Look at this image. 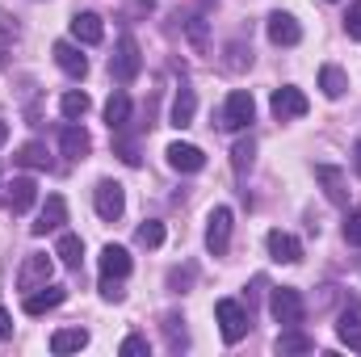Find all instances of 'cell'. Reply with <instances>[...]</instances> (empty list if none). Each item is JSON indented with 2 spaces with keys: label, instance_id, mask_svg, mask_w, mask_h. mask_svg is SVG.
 Instances as JSON below:
<instances>
[{
  "label": "cell",
  "instance_id": "obj_1",
  "mask_svg": "<svg viewBox=\"0 0 361 357\" xmlns=\"http://www.w3.org/2000/svg\"><path fill=\"white\" fill-rule=\"evenodd\" d=\"M139 68H143L139 42H135L130 34H122V38H118V47H114V55H109V76H114L118 85H130V80L139 76Z\"/></svg>",
  "mask_w": 361,
  "mask_h": 357
},
{
  "label": "cell",
  "instance_id": "obj_2",
  "mask_svg": "<svg viewBox=\"0 0 361 357\" xmlns=\"http://www.w3.org/2000/svg\"><path fill=\"white\" fill-rule=\"evenodd\" d=\"M214 320H219V332H223V341L227 345H240L244 337H248V311L235 303V298H219L214 303Z\"/></svg>",
  "mask_w": 361,
  "mask_h": 357
},
{
  "label": "cell",
  "instance_id": "obj_3",
  "mask_svg": "<svg viewBox=\"0 0 361 357\" xmlns=\"http://www.w3.org/2000/svg\"><path fill=\"white\" fill-rule=\"evenodd\" d=\"M269 311L281 328H298L302 315H307V303H302V294H298L294 286H277L273 298H269Z\"/></svg>",
  "mask_w": 361,
  "mask_h": 357
},
{
  "label": "cell",
  "instance_id": "obj_4",
  "mask_svg": "<svg viewBox=\"0 0 361 357\" xmlns=\"http://www.w3.org/2000/svg\"><path fill=\"white\" fill-rule=\"evenodd\" d=\"M252 118H257V101H252V92L235 89L227 97V105H223V131H244V126H252Z\"/></svg>",
  "mask_w": 361,
  "mask_h": 357
},
{
  "label": "cell",
  "instance_id": "obj_5",
  "mask_svg": "<svg viewBox=\"0 0 361 357\" xmlns=\"http://www.w3.org/2000/svg\"><path fill=\"white\" fill-rule=\"evenodd\" d=\"M92 206H97V214H101L105 223H114V219H122V210H126V189H122L118 181H101V185L92 189Z\"/></svg>",
  "mask_w": 361,
  "mask_h": 357
},
{
  "label": "cell",
  "instance_id": "obj_6",
  "mask_svg": "<svg viewBox=\"0 0 361 357\" xmlns=\"http://www.w3.org/2000/svg\"><path fill=\"white\" fill-rule=\"evenodd\" d=\"M227 244H231V210H227V206H214V210H210V227H206V248H210L214 257H223Z\"/></svg>",
  "mask_w": 361,
  "mask_h": 357
},
{
  "label": "cell",
  "instance_id": "obj_7",
  "mask_svg": "<svg viewBox=\"0 0 361 357\" xmlns=\"http://www.w3.org/2000/svg\"><path fill=\"white\" fill-rule=\"evenodd\" d=\"M269 105H273V118H281V122H286V118H302V114L311 109V101L294 89V85H286V89H273V101H269Z\"/></svg>",
  "mask_w": 361,
  "mask_h": 357
},
{
  "label": "cell",
  "instance_id": "obj_8",
  "mask_svg": "<svg viewBox=\"0 0 361 357\" xmlns=\"http://www.w3.org/2000/svg\"><path fill=\"white\" fill-rule=\"evenodd\" d=\"M265 248H269L273 261H281V265H298V261H302V244H298L290 231H269V236H265Z\"/></svg>",
  "mask_w": 361,
  "mask_h": 357
},
{
  "label": "cell",
  "instance_id": "obj_9",
  "mask_svg": "<svg viewBox=\"0 0 361 357\" xmlns=\"http://www.w3.org/2000/svg\"><path fill=\"white\" fill-rule=\"evenodd\" d=\"M336 337L353 349V353H361V307L349 298V307L341 311V320H336Z\"/></svg>",
  "mask_w": 361,
  "mask_h": 357
},
{
  "label": "cell",
  "instance_id": "obj_10",
  "mask_svg": "<svg viewBox=\"0 0 361 357\" xmlns=\"http://www.w3.org/2000/svg\"><path fill=\"white\" fill-rule=\"evenodd\" d=\"M63 223H68V206H63L59 193H51L47 206H42V214H38V223H34L30 231H34V236H47V231H59Z\"/></svg>",
  "mask_w": 361,
  "mask_h": 357
},
{
  "label": "cell",
  "instance_id": "obj_11",
  "mask_svg": "<svg viewBox=\"0 0 361 357\" xmlns=\"http://www.w3.org/2000/svg\"><path fill=\"white\" fill-rule=\"evenodd\" d=\"M269 42H277V47H298L302 42V25L290 13H273L269 17Z\"/></svg>",
  "mask_w": 361,
  "mask_h": 357
},
{
  "label": "cell",
  "instance_id": "obj_12",
  "mask_svg": "<svg viewBox=\"0 0 361 357\" xmlns=\"http://www.w3.org/2000/svg\"><path fill=\"white\" fill-rule=\"evenodd\" d=\"M164 156H169V164H173L177 173H202V169H206V156H202V147H193V143H173Z\"/></svg>",
  "mask_w": 361,
  "mask_h": 357
},
{
  "label": "cell",
  "instance_id": "obj_13",
  "mask_svg": "<svg viewBox=\"0 0 361 357\" xmlns=\"http://www.w3.org/2000/svg\"><path fill=\"white\" fill-rule=\"evenodd\" d=\"M51 55H55V63H59L72 80H85V76H89V59H85L72 42H55V51H51Z\"/></svg>",
  "mask_w": 361,
  "mask_h": 357
},
{
  "label": "cell",
  "instance_id": "obj_14",
  "mask_svg": "<svg viewBox=\"0 0 361 357\" xmlns=\"http://www.w3.org/2000/svg\"><path fill=\"white\" fill-rule=\"evenodd\" d=\"M126 273H130V253H126L122 244H105V248H101V277L122 282Z\"/></svg>",
  "mask_w": 361,
  "mask_h": 357
},
{
  "label": "cell",
  "instance_id": "obj_15",
  "mask_svg": "<svg viewBox=\"0 0 361 357\" xmlns=\"http://www.w3.org/2000/svg\"><path fill=\"white\" fill-rule=\"evenodd\" d=\"M47 277H51V257H42V253H34L21 273H17V286L21 290H38V286H47Z\"/></svg>",
  "mask_w": 361,
  "mask_h": 357
},
{
  "label": "cell",
  "instance_id": "obj_16",
  "mask_svg": "<svg viewBox=\"0 0 361 357\" xmlns=\"http://www.w3.org/2000/svg\"><path fill=\"white\" fill-rule=\"evenodd\" d=\"M72 38H76V42H85V47H97V42L105 38L101 17H97V13H76V17H72Z\"/></svg>",
  "mask_w": 361,
  "mask_h": 357
},
{
  "label": "cell",
  "instance_id": "obj_17",
  "mask_svg": "<svg viewBox=\"0 0 361 357\" xmlns=\"http://www.w3.org/2000/svg\"><path fill=\"white\" fill-rule=\"evenodd\" d=\"M59 147H63V156H68V160H85V156H89V131H85V126H63V131H59Z\"/></svg>",
  "mask_w": 361,
  "mask_h": 357
},
{
  "label": "cell",
  "instance_id": "obj_18",
  "mask_svg": "<svg viewBox=\"0 0 361 357\" xmlns=\"http://www.w3.org/2000/svg\"><path fill=\"white\" fill-rule=\"evenodd\" d=\"M34 202H38V185L30 177H13V185H8V206H13V214H25Z\"/></svg>",
  "mask_w": 361,
  "mask_h": 357
},
{
  "label": "cell",
  "instance_id": "obj_19",
  "mask_svg": "<svg viewBox=\"0 0 361 357\" xmlns=\"http://www.w3.org/2000/svg\"><path fill=\"white\" fill-rule=\"evenodd\" d=\"M315 177L328 185V189H324L328 202H336V206L349 202V189H345V173H341V169H332V164H315Z\"/></svg>",
  "mask_w": 361,
  "mask_h": 357
},
{
  "label": "cell",
  "instance_id": "obj_20",
  "mask_svg": "<svg viewBox=\"0 0 361 357\" xmlns=\"http://www.w3.org/2000/svg\"><path fill=\"white\" fill-rule=\"evenodd\" d=\"M63 298H68L63 286H42V294H25V315H42L51 307H59Z\"/></svg>",
  "mask_w": 361,
  "mask_h": 357
},
{
  "label": "cell",
  "instance_id": "obj_21",
  "mask_svg": "<svg viewBox=\"0 0 361 357\" xmlns=\"http://www.w3.org/2000/svg\"><path fill=\"white\" fill-rule=\"evenodd\" d=\"M105 122H109V131H126V122H130V97L126 92H114L105 101Z\"/></svg>",
  "mask_w": 361,
  "mask_h": 357
},
{
  "label": "cell",
  "instance_id": "obj_22",
  "mask_svg": "<svg viewBox=\"0 0 361 357\" xmlns=\"http://www.w3.org/2000/svg\"><path fill=\"white\" fill-rule=\"evenodd\" d=\"M89 345V332L85 328H59L55 337H51V353H76V349H85Z\"/></svg>",
  "mask_w": 361,
  "mask_h": 357
},
{
  "label": "cell",
  "instance_id": "obj_23",
  "mask_svg": "<svg viewBox=\"0 0 361 357\" xmlns=\"http://www.w3.org/2000/svg\"><path fill=\"white\" fill-rule=\"evenodd\" d=\"M55 257L63 261L68 269H80V257H85V240L80 236H72V231H63L59 236V244H55Z\"/></svg>",
  "mask_w": 361,
  "mask_h": 357
},
{
  "label": "cell",
  "instance_id": "obj_24",
  "mask_svg": "<svg viewBox=\"0 0 361 357\" xmlns=\"http://www.w3.org/2000/svg\"><path fill=\"white\" fill-rule=\"evenodd\" d=\"M315 349V341L302 332V328H281V337H277V353H311Z\"/></svg>",
  "mask_w": 361,
  "mask_h": 357
},
{
  "label": "cell",
  "instance_id": "obj_25",
  "mask_svg": "<svg viewBox=\"0 0 361 357\" xmlns=\"http://www.w3.org/2000/svg\"><path fill=\"white\" fill-rule=\"evenodd\" d=\"M193 109H197V97H193V89H180L177 97H173V118H169V122H173V126H189V122H193Z\"/></svg>",
  "mask_w": 361,
  "mask_h": 357
},
{
  "label": "cell",
  "instance_id": "obj_26",
  "mask_svg": "<svg viewBox=\"0 0 361 357\" xmlns=\"http://www.w3.org/2000/svg\"><path fill=\"white\" fill-rule=\"evenodd\" d=\"M319 89H324V97L336 101V97H345V89H349V76H345L341 68L328 63V68H319Z\"/></svg>",
  "mask_w": 361,
  "mask_h": 357
},
{
  "label": "cell",
  "instance_id": "obj_27",
  "mask_svg": "<svg viewBox=\"0 0 361 357\" xmlns=\"http://www.w3.org/2000/svg\"><path fill=\"white\" fill-rule=\"evenodd\" d=\"M252 160H257V143H252V139H240V143L231 147V169H235V177H244V173L252 169Z\"/></svg>",
  "mask_w": 361,
  "mask_h": 357
},
{
  "label": "cell",
  "instance_id": "obj_28",
  "mask_svg": "<svg viewBox=\"0 0 361 357\" xmlns=\"http://www.w3.org/2000/svg\"><path fill=\"white\" fill-rule=\"evenodd\" d=\"M59 109H63V118H68V122L85 118V114H89V92H63Z\"/></svg>",
  "mask_w": 361,
  "mask_h": 357
},
{
  "label": "cell",
  "instance_id": "obj_29",
  "mask_svg": "<svg viewBox=\"0 0 361 357\" xmlns=\"http://www.w3.org/2000/svg\"><path fill=\"white\" fill-rule=\"evenodd\" d=\"M17 164H25V169H51V156H47L42 143H25V147L17 152Z\"/></svg>",
  "mask_w": 361,
  "mask_h": 357
},
{
  "label": "cell",
  "instance_id": "obj_30",
  "mask_svg": "<svg viewBox=\"0 0 361 357\" xmlns=\"http://www.w3.org/2000/svg\"><path fill=\"white\" fill-rule=\"evenodd\" d=\"M135 240L143 244V248H160L164 244V223H156V219H147L139 231H135Z\"/></svg>",
  "mask_w": 361,
  "mask_h": 357
},
{
  "label": "cell",
  "instance_id": "obj_31",
  "mask_svg": "<svg viewBox=\"0 0 361 357\" xmlns=\"http://www.w3.org/2000/svg\"><path fill=\"white\" fill-rule=\"evenodd\" d=\"M345 240L361 248V210H349V219H345Z\"/></svg>",
  "mask_w": 361,
  "mask_h": 357
},
{
  "label": "cell",
  "instance_id": "obj_32",
  "mask_svg": "<svg viewBox=\"0 0 361 357\" xmlns=\"http://www.w3.org/2000/svg\"><path fill=\"white\" fill-rule=\"evenodd\" d=\"M345 30H349L353 42H361V0L357 4H349V13H345Z\"/></svg>",
  "mask_w": 361,
  "mask_h": 357
},
{
  "label": "cell",
  "instance_id": "obj_33",
  "mask_svg": "<svg viewBox=\"0 0 361 357\" xmlns=\"http://www.w3.org/2000/svg\"><path fill=\"white\" fill-rule=\"evenodd\" d=\"M147 349H152V345H147V337H126L118 353H122V357H139V353H147Z\"/></svg>",
  "mask_w": 361,
  "mask_h": 357
},
{
  "label": "cell",
  "instance_id": "obj_34",
  "mask_svg": "<svg viewBox=\"0 0 361 357\" xmlns=\"http://www.w3.org/2000/svg\"><path fill=\"white\" fill-rule=\"evenodd\" d=\"M118 156H122V160H126V164H130V169H135V164H139V147H135V143H130V139H118Z\"/></svg>",
  "mask_w": 361,
  "mask_h": 357
},
{
  "label": "cell",
  "instance_id": "obj_35",
  "mask_svg": "<svg viewBox=\"0 0 361 357\" xmlns=\"http://www.w3.org/2000/svg\"><path fill=\"white\" fill-rule=\"evenodd\" d=\"M13 337V320H8V311L0 307V341H8Z\"/></svg>",
  "mask_w": 361,
  "mask_h": 357
},
{
  "label": "cell",
  "instance_id": "obj_36",
  "mask_svg": "<svg viewBox=\"0 0 361 357\" xmlns=\"http://www.w3.org/2000/svg\"><path fill=\"white\" fill-rule=\"evenodd\" d=\"M353 169H357V177H361V139L353 143Z\"/></svg>",
  "mask_w": 361,
  "mask_h": 357
},
{
  "label": "cell",
  "instance_id": "obj_37",
  "mask_svg": "<svg viewBox=\"0 0 361 357\" xmlns=\"http://www.w3.org/2000/svg\"><path fill=\"white\" fill-rule=\"evenodd\" d=\"M4 139H8V122L0 118V147H4Z\"/></svg>",
  "mask_w": 361,
  "mask_h": 357
}]
</instances>
